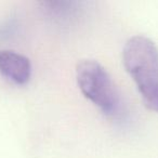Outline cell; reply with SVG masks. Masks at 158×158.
<instances>
[{"instance_id": "cell-4", "label": "cell", "mask_w": 158, "mask_h": 158, "mask_svg": "<svg viewBox=\"0 0 158 158\" xmlns=\"http://www.w3.org/2000/svg\"><path fill=\"white\" fill-rule=\"evenodd\" d=\"M44 10L56 20H68L78 11V2L75 1H46L41 3Z\"/></svg>"}, {"instance_id": "cell-3", "label": "cell", "mask_w": 158, "mask_h": 158, "mask_svg": "<svg viewBox=\"0 0 158 158\" xmlns=\"http://www.w3.org/2000/svg\"><path fill=\"white\" fill-rule=\"evenodd\" d=\"M0 74L16 85H25L31 76V64L27 56L8 49H0Z\"/></svg>"}, {"instance_id": "cell-2", "label": "cell", "mask_w": 158, "mask_h": 158, "mask_svg": "<svg viewBox=\"0 0 158 158\" xmlns=\"http://www.w3.org/2000/svg\"><path fill=\"white\" fill-rule=\"evenodd\" d=\"M76 78L82 94L108 117L120 114L121 102L106 68L95 60H81L76 66Z\"/></svg>"}, {"instance_id": "cell-1", "label": "cell", "mask_w": 158, "mask_h": 158, "mask_svg": "<svg viewBox=\"0 0 158 158\" xmlns=\"http://www.w3.org/2000/svg\"><path fill=\"white\" fill-rule=\"evenodd\" d=\"M123 62L145 106L158 113V47L146 36H133L125 44Z\"/></svg>"}]
</instances>
